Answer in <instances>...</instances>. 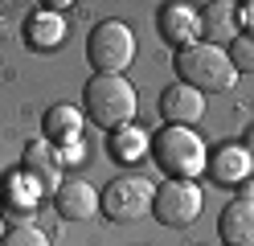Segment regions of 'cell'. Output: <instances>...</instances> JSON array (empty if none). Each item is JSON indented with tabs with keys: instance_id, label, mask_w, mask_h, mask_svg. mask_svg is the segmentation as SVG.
I'll use <instances>...</instances> for the list:
<instances>
[{
	"instance_id": "cell-8",
	"label": "cell",
	"mask_w": 254,
	"mask_h": 246,
	"mask_svg": "<svg viewBox=\"0 0 254 246\" xmlns=\"http://www.w3.org/2000/svg\"><path fill=\"white\" fill-rule=\"evenodd\" d=\"M156 107H160V119L168 127H197V119L205 115V94L185 86V82H172V86L160 90Z\"/></svg>"
},
{
	"instance_id": "cell-22",
	"label": "cell",
	"mask_w": 254,
	"mask_h": 246,
	"mask_svg": "<svg viewBox=\"0 0 254 246\" xmlns=\"http://www.w3.org/2000/svg\"><path fill=\"white\" fill-rule=\"evenodd\" d=\"M0 238H4V218H0Z\"/></svg>"
},
{
	"instance_id": "cell-14",
	"label": "cell",
	"mask_w": 254,
	"mask_h": 246,
	"mask_svg": "<svg viewBox=\"0 0 254 246\" xmlns=\"http://www.w3.org/2000/svg\"><path fill=\"white\" fill-rule=\"evenodd\" d=\"M66 16L62 12H50V8H41V12H33L25 21V41L33 45V49H41V54H54V49H62L66 45Z\"/></svg>"
},
{
	"instance_id": "cell-5",
	"label": "cell",
	"mask_w": 254,
	"mask_h": 246,
	"mask_svg": "<svg viewBox=\"0 0 254 246\" xmlns=\"http://www.w3.org/2000/svg\"><path fill=\"white\" fill-rule=\"evenodd\" d=\"M152 201H156V185L148 176H115L111 185L99 193V213L115 226H127V222H139L144 213H152Z\"/></svg>"
},
{
	"instance_id": "cell-12",
	"label": "cell",
	"mask_w": 254,
	"mask_h": 246,
	"mask_svg": "<svg viewBox=\"0 0 254 246\" xmlns=\"http://www.w3.org/2000/svg\"><path fill=\"white\" fill-rule=\"evenodd\" d=\"M217 238L221 246H254V201H226V209L217 213Z\"/></svg>"
},
{
	"instance_id": "cell-17",
	"label": "cell",
	"mask_w": 254,
	"mask_h": 246,
	"mask_svg": "<svg viewBox=\"0 0 254 246\" xmlns=\"http://www.w3.org/2000/svg\"><path fill=\"white\" fill-rule=\"evenodd\" d=\"M226 58L238 74H254V33H238L226 45Z\"/></svg>"
},
{
	"instance_id": "cell-4",
	"label": "cell",
	"mask_w": 254,
	"mask_h": 246,
	"mask_svg": "<svg viewBox=\"0 0 254 246\" xmlns=\"http://www.w3.org/2000/svg\"><path fill=\"white\" fill-rule=\"evenodd\" d=\"M86 62L94 74H123L135 62V33L127 21L107 16L86 33Z\"/></svg>"
},
{
	"instance_id": "cell-3",
	"label": "cell",
	"mask_w": 254,
	"mask_h": 246,
	"mask_svg": "<svg viewBox=\"0 0 254 246\" xmlns=\"http://www.w3.org/2000/svg\"><path fill=\"white\" fill-rule=\"evenodd\" d=\"M172 70H177V82H185V86H193L201 94H226L238 82V70L230 66L226 49L205 45V41L172 54Z\"/></svg>"
},
{
	"instance_id": "cell-21",
	"label": "cell",
	"mask_w": 254,
	"mask_h": 246,
	"mask_svg": "<svg viewBox=\"0 0 254 246\" xmlns=\"http://www.w3.org/2000/svg\"><path fill=\"white\" fill-rule=\"evenodd\" d=\"M246 140H250V148H254V127H250V131H246Z\"/></svg>"
},
{
	"instance_id": "cell-20",
	"label": "cell",
	"mask_w": 254,
	"mask_h": 246,
	"mask_svg": "<svg viewBox=\"0 0 254 246\" xmlns=\"http://www.w3.org/2000/svg\"><path fill=\"white\" fill-rule=\"evenodd\" d=\"M238 197H242V201H254V176H246L242 185H238Z\"/></svg>"
},
{
	"instance_id": "cell-10",
	"label": "cell",
	"mask_w": 254,
	"mask_h": 246,
	"mask_svg": "<svg viewBox=\"0 0 254 246\" xmlns=\"http://www.w3.org/2000/svg\"><path fill=\"white\" fill-rule=\"evenodd\" d=\"M54 205H58V213H62L66 222H86V218L99 213V193H94L90 180L66 176V180L58 185V193H54Z\"/></svg>"
},
{
	"instance_id": "cell-13",
	"label": "cell",
	"mask_w": 254,
	"mask_h": 246,
	"mask_svg": "<svg viewBox=\"0 0 254 246\" xmlns=\"http://www.w3.org/2000/svg\"><path fill=\"white\" fill-rule=\"evenodd\" d=\"M205 172H209L217 185H242V180L254 172V156L242 144H226V148H217V152L209 156Z\"/></svg>"
},
{
	"instance_id": "cell-2",
	"label": "cell",
	"mask_w": 254,
	"mask_h": 246,
	"mask_svg": "<svg viewBox=\"0 0 254 246\" xmlns=\"http://www.w3.org/2000/svg\"><path fill=\"white\" fill-rule=\"evenodd\" d=\"M152 160L168 180H197L209 164V148L197 127H160L152 136Z\"/></svg>"
},
{
	"instance_id": "cell-18",
	"label": "cell",
	"mask_w": 254,
	"mask_h": 246,
	"mask_svg": "<svg viewBox=\"0 0 254 246\" xmlns=\"http://www.w3.org/2000/svg\"><path fill=\"white\" fill-rule=\"evenodd\" d=\"M0 246H50V234L41 226H33V222H17L12 230H4Z\"/></svg>"
},
{
	"instance_id": "cell-15",
	"label": "cell",
	"mask_w": 254,
	"mask_h": 246,
	"mask_svg": "<svg viewBox=\"0 0 254 246\" xmlns=\"http://www.w3.org/2000/svg\"><path fill=\"white\" fill-rule=\"evenodd\" d=\"M107 152L115 164H135V160H144L152 152V136L144 127H135V123H127L119 131H111V140H107Z\"/></svg>"
},
{
	"instance_id": "cell-19",
	"label": "cell",
	"mask_w": 254,
	"mask_h": 246,
	"mask_svg": "<svg viewBox=\"0 0 254 246\" xmlns=\"http://www.w3.org/2000/svg\"><path fill=\"white\" fill-rule=\"evenodd\" d=\"M238 21L254 33V0H250V4H238Z\"/></svg>"
},
{
	"instance_id": "cell-7",
	"label": "cell",
	"mask_w": 254,
	"mask_h": 246,
	"mask_svg": "<svg viewBox=\"0 0 254 246\" xmlns=\"http://www.w3.org/2000/svg\"><path fill=\"white\" fill-rule=\"evenodd\" d=\"M156 33H160L164 45H172V54H181V49L201 41V12L193 4H181V0L160 4V12H156Z\"/></svg>"
},
{
	"instance_id": "cell-16",
	"label": "cell",
	"mask_w": 254,
	"mask_h": 246,
	"mask_svg": "<svg viewBox=\"0 0 254 246\" xmlns=\"http://www.w3.org/2000/svg\"><path fill=\"white\" fill-rule=\"evenodd\" d=\"M0 193H4V201H8V209L17 213H33V205H37V197L45 193L41 185H37V176L33 172H17L12 180H4V185H0Z\"/></svg>"
},
{
	"instance_id": "cell-1",
	"label": "cell",
	"mask_w": 254,
	"mask_h": 246,
	"mask_svg": "<svg viewBox=\"0 0 254 246\" xmlns=\"http://www.w3.org/2000/svg\"><path fill=\"white\" fill-rule=\"evenodd\" d=\"M135 111H139V94L123 74H94L82 86V115L103 131H119L135 123Z\"/></svg>"
},
{
	"instance_id": "cell-6",
	"label": "cell",
	"mask_w": 254,
	"mask_h": 246,
	"mask_svg": "<svg viewBox=\"0 0 254 246\" xmlns=\"http://www.w3.org/2000/svg\"><path fill=\"white\" fill-rule=\"evenodd\" d=\"M201 205H205V193L197 180H164L156 189V201H152V218L168 226V230H185L201 218Z\"/></svg>"
},
{
	"instance_id": "cell-9",
	"label": "cell",
	"mask_w": 254,
	"mask_h": 246,
	"mask_svg": "<svg viewBox=\"0 0 254 246\" xmlns=\"http://www.w3.org/2000/svg\"><path fill=\"white\" fill-rule=\"evenodd\" d=\"M82 127H86V115L74 103H54L41 115V136L54 148H74L78 140H82Z\"/></svg>"
},
{
	"instance_id": "cell-11",
	"label": "cell",
	"mask_w": 254,
	"mask_h": 246,
	"mask_svg": "<svg viewBox=\"0 0 254 246\" xmlns=\"http://www.w3.org/2000/svg\"><path fill=\"white\" fill-rule=\"evenodd\" d=\"M238 33H242V21H238V4L234 0H213V4L201 8V41L226 49Z\"/></svg>"
}]
</instances>
